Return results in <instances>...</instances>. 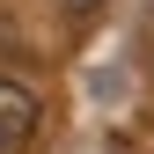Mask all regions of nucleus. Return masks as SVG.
Masks as SVG:
<instances>
[{
    "label": "nucleus",
    "instance_id": "nucleus-1",
    "mask_svg": "<svg viewBox=\"0 0 154 154\" xmlns=\"http://www.w3.org/2000/svg\"><path fill=\"white\" fill-rule=\"evenodd\" d=\"M29 132H37V95L22 81H0V154L29 147Z\"/></svg>",
    "mask_w": 154,
    "mask_h": 154
},
{
    "label": "nucleus",
    "instance_id": "nucleus-2",
    "mask_svg": "<svg viewBox=\"0 0 154 154\" xmlns=\"http://www.w3.org/2000/svg\"><path fill=\"white\" fill-rule=\"evenodd\" d=\"M59 8H73V15H88V8H95V0H59Z\"/></svg>",
    "mask_w": 154,
    "mask_h": 154
}]
</instances>
